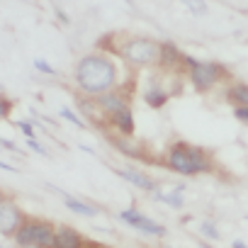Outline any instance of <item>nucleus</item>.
<instances>
[{"label": "nucleus", "mask_w": 248, "mask_h": 248, "mask_svg": "<svg viewBox=\"0 0 248 248\" xmlns=\"http://www.w3.org/2000/svg\"><path fill=\"white\" fill-rule=\"evenodd\" d=\"M73 83L78 93L85 97H97L102 93L119 88V73H117L114 59L100 51L80 56V61L73 68Z\"/></svg>", "instance_id": "nucleus-1"}, {"label": "nucleus", "mask_w": 248, "mask_h": 248, "mask_svg": "<svg viewBox=\"0 0 248 248\" xmlns=\"http://www.w3.org/2000/svg\"><path fill=\"white\" fill-rule=\"evenodd\" d=\"M166 166L180 175H197V173H212L214 170V161L212 156L200 149V146H190L185 141H175L168 154H166Z\"/></svg>", "instance_id": "nucleus-2"}, {"label": "nucleus", "mask_w": 248, "mask_h": 248, "mask_svg": "<svg viewBox=\"0 0 248 248\" xmlns=\"http://www.w3.org/2000/svg\"><path fill=\"white\" fill-rule=\"evenodd\" d=\"M117 54L132 68H151L158 66V42L151 37H132L122 42Z\"/></svg>", "instance_id": "nucleus-3"}, {"label": "nucleus", "mask_w": 248, "mask_h": 248, "mask_svg": "<svg viewBox=\"0 0 248 248\" xmlns=\"http://www.w3.org/2000/svg\"><path fill=\"white\" fill-rule=\"evenodd\" d=\"M224 78H229V68L221 66L219 61H197L190 68V83L195 90L207 93L214 85H219Z\"/></svg>", "instance_id": "nucleus-4"}, {"label": "nucleus", "mask_w": 248, "mask_h": 248, "mask_svg": "<svg viewBox=\"0 0 248 248\" xmlns=\"http://www.w3.org/2000/svg\"><path fill=\"white\" fill-rule=\"evenodd\" d=\"M25 219H27V214L20 207V202L5 192L3 202H0V238H13Z\"/></svg>", "instance_id": "nucleus-5"}, {"label": "nucleus", "mask_w": 248, "mask_h": 248, "mask_svg": "<svg viewBox=\"0 0 248 248\" xmlns=\"http://www.w3.org/2000/svg\"><path fill=\"white\" fill-rule=\"evenodd\" d=\"M119 219H122L124 224L134 226V229L141 231V233H149V236H156V238H163V236H166V226H163V224L154 221L151 217H146L144 212H139V209H134V207L122 209V212H119Z\"/></svg>", "instance_id": "nucleus-6"}, {"label": "nucleus", "mask_w": 248, "mask_h": 248, "mask_svg": "<svg viewBox=\"0 0 248 248\" xmlns=\"http://www.w3.org/2000/svg\"><path fill=\"white\" fill-rule=\"evenodd\" d=\"M95 102H97V107L105 112V117H107V119H109L112 114L124 112V109H132V100H129L127 90H124L122 85H119V88H114V90H109V93L97 95V97H95Z\"/></svg>", "instance_id": "nucleus-7"}, {"label": "nucleus", "mask_w": 248, "mask_h": 248, "mask_svg": "<svg viewBox=\"0 0 248 248\" xmlns=\"http://www.w3.org/2000/svg\"><path fill=\"white\" fill-rule=\"evenodd\" d=\"M112 144H114V149H117L119 154H124L127 158L151 161V158H149V151H146V146H144L141 141L132 139V137H119V134H114V137H112Z\"/></svg>", "instance_id": "nucleus-8"}, {"label": "nucleus", "mask_w": 248, "mask_h": 248, "mask_svg": "<svg viewBox=\"0 0 248 248\" xmlns=\"http://www.w3.org/2000/svg\"><path fill=\"white\" fill-rule=\"evenodd\" d=\"M114 173L119 178H124L127 183H132L134 187L144 190V192H156V180L149 178L144 170H137V168H114Z\"/></svg>", "instance_id": "nucleus-9"}, {"label": "nucleus", "mask_w": 248, "mask_h": 248, "mask_svg": "<svg viewBox=\"0 0 248 248\" xmlns=\"http://www.w3.org/2000/svg\"><path fill=\"white\" fill-rule=\"evenodd\" d=\"M83 233L73 226H56V233H54V246L51 248H83Z\"/></svg>", "instance_id": "nucleus-10"}, {"label": "nucleus", "mask_w": 248, "mask_h": 248, "mask_svg": "<svg viewBox=\"0 0 248 248\" xmlns=\"http://www.w3.org/2000/svg\"><path fill=\"white\" fill-rule=\"evenodd\" d=\"M180 56L183 51L175 46V42H158V66L163 71L180 68Z\"/></svg>", "instance_id": "nucleus-11"}, {"label": "nucleus", "mask_w": 248, "mask_h": 248, "mask_svg": "<svg viewBox=\"0 0 248 248\" xmlns=\"http://www.w3.org/2000/svg\"><path fill=\"white\" fill-rule=\"evenodd\" d=\"M54 233H56V224L46 219H34V248H51Z\"/></svg>", "instance_id": "nucleus-12"}, {"label": "nucleus", "mask_w": 248, "mask_h": 248, "mask_svg": "<svg viewBox=\"0 0 248 248\" xmlns=\"http://www.w3.org/2000/svg\"><path fill=\"white\" fill-rule=\"evenodd\" d=\"M107 124H112L119 137H134V129H137L132 109H124V112H119V114H112V117L107 119Z\"/></svg>", "instance_id": "nucleus-13"}, {"label": "nucleus", "mask_w": 248, "mask_h": 248, "mask_svg": "<svg viewBox=\"0 0 248 248\" xmlns=\"http://www.w3.org/2000/svg\"><path fill=\"white\" fill-rule=\"evenodd\" d=\"M78 107L83 109L85 119H90L93 124H97V127H105V124H107V117H105V112L97 107L95 97H85V95H80V97H78Z\"/></svg>", "instance_id": "nucleus-14"}, {"label": "nucleus", "mask_w": 248, "mask_h": 248, "mask_svg": "<svg viewBox=\"0 0 248 248\" xmlns=\"http://www.w3.org/2000/svg\"><path fill=\"white\" fill-rule=\"evenodd\" d=\"M17 248H34V219L27 217L22 221V226L15 231V236L10 238Z\"/></svg>", "instance_id": "nucleus-15"}, {"label": "nucleus", "mask_w": 248, "mask_h": 248, "mask_svg": "<svg viewBox=\"0 0 248 248\" xmlns=\"http://www.w3.org/2000/svg\"><path fill=\"white\" fill-rule=\"evenodd\" d=\"M168 100H170L168 90H166V88H161L158 83H151V88L144 93V102H146L151 109H161V107H166V105H168Z\"/></svg>", "instance_id": "nucleus-16"}, {"label": "nucleus", "mask_w": 248, "mask_h": 248, "mask_svg": "<svg viewBox=\"0 0 248 248\" xmlns=\"http://www.w3.org/2000/svg\"><path fill=\"white\" fill-rule=\"evenodd\" d=\"M183 192H185V185H175V187L168 190V192H158V190H156V200L163 202V204H168V207H173V209H183V207H185Z\"/></svg>", "instance_id": "nucleus-17"}, {"label": "nucleus", "mask_w": 248, "mask_h": 248, "mask_svg": "<svg viewBox=\"0 0 248 248\" xmlns=\"http://www.w3.org/2000/svg\"><path fill=\"white\" fill-rule=\"evenodd\" d=\"M63 204L78 217H97L100 214V209L95 204H88V202H83L78 197H71V195H63Z\"/></svg>", "instance_id": "nucleus-18"}, {"label": "nucleus", "mask_w": 248, "mask_h": 248, "mask_svg": "<svg viewBox=\"0 0 248 248\" xmlns=\"http://www.w3.org/2000/svg\"><path fill=\"white\" fill-rule=\"evenodd\" d=\"M226 97L233 102V107H248V85L246 83H236L229 88Z\"/></svg>", "instance_id": "nucleus-19"}, {"label": "nucleus", "mask_w": 248, "mask_h": 248, "mask_svg": "<svg viewBox=\"0 0 248 248\" xmlns=\"http://www.w3.org/2000/svg\"><path fill=\"white\" fill-rule=\"evenodd\" d=\"M200 231H202V236H207L209 241H219V238H221V231H219V226H217L212 219H204V221L200 224Z\"/></svg>", "instance_id": "nucleus-20"}, {"label": "nucleus", "mask_w": 248, "mask_h": 248, "mask_svg": "<svg viewBox=\"0 0 248 248\" xmlns=\"http://www.w3.org/2000/svg\"><path fill=\"white\" fill-rule=\"evenodd\" d=\"M61 117L63 119H68L73 127H78V129H88V122H83L76 112H71V107H61Z\"/></svg>", "instance_id": "nucleus-21"}, {"label": "nucleus", "mask_w": 248, "mask_h": 248, "mask_svg": "<svg viewBox=\"0 0 248 248\" xmlns=\"http://www.w3.org/2000/svg\"><path fill=\"white\" fill-rule=\"evenodd\" d=\"M32 63H34V68H37L39 73H44V76H56V68H54L49 61H44V59H34Z\"/></svg>", "instance_id": "nucleus-22"}, {"label": "nucleus", "mask_w": 248, "mask_h": 248, "mask_svg": "<svg viewBox=\"0 0 248 248\" xmlns=\"http://www.w3.org/2000/svg\"><path fill=\"white\" fill-rule=\"evenodd\" d=\"M10 112H13V100H10V97H5V95H0V122L8 119V117H10Z\"/></svg>", "instance_id": "nucleus-23"}, {"label": "nucleus", "mask_w": 248, "mask_h": 248, "mask_svg": "<svg viewBox=\"0 0 248 248\" xmlns=\"http://www.w3.org/2000/svg\"><path fill=\"white\" fill-rule=\"evenodd\" d=\"M17 129L25 134V139H37V134H34V127H32L30 122H25V119H22V122H17Z\"/></svg>", "instance_id": "nucleus-24"}, {"label": "nucleus", "mask_w": 248, "mask_h": 248, "mask_svg": "<svg viewBox=\"0 0 248 248\" xmlns=\"http://www.w3.org/2000/svg\"><path fill=\"white\" fill-rule=\"evenodd\" d=\"M27 149H32V151H34V154H39V156H49L46 146H44V144H39V139H27Z\"/></svg>", "instance_id": "nucleus-25"}, {"label": "nucleus", "mask_w": 248, "mask_h": 248, "mask_svg": "<svg viewBox=\"0 0 248 248\" xmlns=\"http://www.w3.org/2000/svg\"><path fill=\"white\" fill-rule=\"evenodd\" d=\"M0 151H13V154H20L17 144H15V141H10V139H3V137H0Z\"/></svg>", "instance_id": "nucleus-26"}, {"label": "nucleus", "mask_w": 248, "mask_h": 248, "mask_svg": "<svg viewBox=\"0 0 248 248\" xmlns=\"http://www.w3.org/2000/svg\"><path fill=\"white\" fill-rule=\"evenodd\" d=\"M233 117L246 124V122H248V107H233Z\"/></svg>", "instance_id": "nucleus-27"}, {"label": "nucleus", "mask_w": 248, "mask_h": 248, "mask_svg": "<svg viewBox=\"0 0 248 248\" xmlns=\"http://www.w3.org/2000/svg\"><path fill=\"white\" fill-rule=\"evenodd\" d=\"M187 8L195 13V15H202V13H207V5H202V3H197V0H195V3H187Z\"/></svg>", "instance_id": "nucleus-28"}, {"label": "nucleus", "mask_w": 248, "mask_h": 248, "mask_svg": "<svg viewBox=\"0 0 248 248\" xmlns=\"http://www.w3.org/2000/svg\"><path fill=\"white\" fill-rule=\"evenodd\" d=\"M56 15H59V20H61L63 25H68V22H71V17H68V15H66V13L61 10V8H56Z\"/></svg>", "instance_id": "nucleus-29"}, {"label": "nucleus", "mask_w": 248, "mask_h": 248, "mask_svg": "<svg viewBox=\"0 0 248 248\" xmlns=\"http://www.w3.org/2000/svg\"><path fill=\"white\" fill-rule=\"evenodd\" d=\"M0 168H3V170H8V173H17V168H15L13 163H5V161H0Z\"/></svg>", "instance_id": "nucleus-30"}, {"label": "nucleus", "mask_w": 248, "mask_h": 248, "mask_svg": "<svg viewBox=\"0 0 248 248\" xmlns=\"http://www.w3.org/2000/svg\"><path fill=\"white\" fill-rule=\"evenodd\" d=\"M0 248H17L10 238H0Z\"/></svg>", "instance_id": "nucleus-31"}, {"label": "nucleus", "mask_w": 248, "mask_h": 248, "mask_svg": "<svg viewBox=\"0 0 248 248\" xmlns=\"http://www.w3.org/2000/svg\"><path fill=\"white\" fill-rule=\"evenodd\" d=\"M231 248H248V246H246V241H241V238H236V241L231 243Z\"/></svg>", "instance_id": "nucleus-32"}, {"label": "nucleus", "mask_w": 248, "mask_h": 248, "mask_svg": "<svg viewBox=\"0 0 248 248\" xmlns=\"http://www.w3.org/2000/svg\"><path fill=\"white\" fill-rule=\"evenodd\" d=\"M83 248H102V246L95 243V241H90V243H83Z\"/></svg>", "instance_id": "nucleus-33"}, {"label": "nucleus", "mask_w": 248, "mask_h": 248, "mask_svg": "<svg viewBox=\"0 0 248 248\" xmlns=\"http://www.w3.org/2000/svg\"><path fill=\"white\" fill-rule=\"evenodd\" d=\"M200 246H202V248H214V246H212V243H207V241H200Z\"/></svg>", "instance_id": "nucleus-34"}, {"label": "nucleus", "mask_w": 248, "mask_h": 248, "mask_svg": "<svg viewBox=\"0 0 248 248\" xmlns=\"http://www.w3.org/2000/svg\"><path fill=\"white\" fill-rule=\"evenodd\" d=\"M3 197H5V192H3V190H0V202H3Z\"/></svg>", "instance_id": "nucleus-35"}, {"label": "nucleus", "mask_w": 248, "mask_h": 248, "mask_svg": "<svg viewBox=\"0 0 248 248\" xmlns=\"http://www.w3.org/2000/svg\"><path fill=\"white\" fill-rule=\"evenodd\" d=\"M166 248H173V246H166Z\"/></svg>", "instance_id": "nucleus-36"}, {"label": "nucleus", "mask_w": 248, "mask_h": 248, "mask_svg": "<svg viewBox=\"0 0 248 248\" xmlns=\"http://www.w3.org/2000/svg\"><path fill=\"white\" fill-rule=\"evenodd\" d=\"M102 248H105V246H102Z\"/></svg>", "instance_id": "nucleus-37"}]
</instances>
